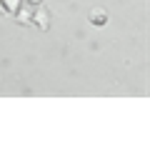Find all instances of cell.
Listing matches in <instances>:
<instances>
[{
    "label": "cell",
    "instance_id": "1",
    "mask_svg": "<svg viewBox=\"0 0 150 150\" xmlns=\"http://www.w3.org/2000/svg\"><path fill=\"white\" fill-rule=\"evenodd\" d=\"M30 25H35L40 33H48V28H50V13L45 10V8H40V5H35L33 8V18H30Z\"/></svg>",
    "mask_w": 150,
    "mask_h": 150
},
{
    "label": "cell",
    "instance_id": "2",
    "mask_svg": "<svg viewBox=\"0 0 150 150\" xmlns=\"http://www.w3.org/2000/svg\"><path fill=\"white\" fill-rule=\"evenodd\" d=\"M33 8H35V5H30V3H23V5H20V10L15 13V20H18V23H23V25H30Z\"/></svg>",
    "mask_w": 150,
    "mask_h": 150
},
{
    "label": "cell",
    "instance_id": "3",
    "mask_svg": "<svg viewBox=\"0 0 150 150\" xmlns=\"http://www.w3.org/2000/svg\"><path fill=\"white\" fill-rule=\"evenodd\" d=\"M88 20H90L93 25H105L108 23V13L103 10V8H93L90 15H88Z\"/></svg>",
    "mask_w": 150,
    "mask_h": 150
},
{
    "label": "cell",
    "instance_id": "4",
    "mask_svg": "<svg viewBox=\"0 0 150 150\" xmlns=\"http://www.w3.org/2000/svg\"><path fill=\"white\" fill-rule=\"evenodd\" d=\"M23 0H3V8H5V15H15L20 10Z\"/></svg>",
    "mask_w": 150,
    "mask_h": 150
},
{
    "label": "cell",
    "instance_id": "5",
    "mask_svg": "<svg viewBox=\"0 0 150 150\" xmlns=\"http://www.w3.org/2000/svg\"><path fill=\"white\" fill-rule=\"evenodd\" d=\"M23 3H30V5H40L43 0H23Z\"/></svg>",
    "mask_w": 150,
    "mask_h": 150
},
{
    "label": "cell",
    "instance_id": "6",
    "mask_svg": "<svg viewBox=\"0 0 150 150\" xmlns=\"http://www.w3.org/2000/svg\"><path fill=\"white\" fill-rule=\"evenodd\" d=\"M0 13H3V15H5V8H3V0H0Z\"/></svg>",
    "mask_w": 150,
    "mask_h": 150
}]
</instances>
